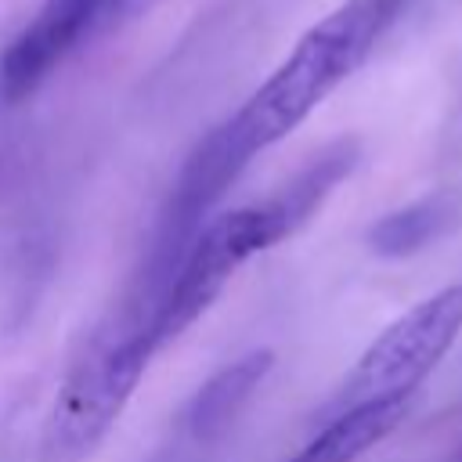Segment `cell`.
<instances>
[{"label": "cell", "instance_id": "10", "mask_svg": "<svg viewBox=\"0 0 462 462\" xmlns=\"http://www.w3.org/2000/svg\"><path fill=\"white\" fill-rule=\"evenodd\" d=\"M451 462H462V448H458V451H455V455H451Z\"/></svg>", "mask_w": 462, "mask_h": 462}, {"label": "cell", "instance_id": "6", "mask_svg": "<svg viewBox=\"0 0 462 462\" xmlns=\"http://www.w3.org/2000/svg\"><path fill=\"white\" fill-rule=\"evenodd\" d=\"M357 159H361V144L354 137L332 141L296 177H289L274 195H267L263 202H256L260 220H263L267 235H271V242L278 245L282 238L296 235L321 209V202L354 173Z\"/></svg>", "mask_w": 462, "mask_h": 462}, {"label": "cell", "instance_id": "5", "mask_svg": "<svg viewBox=\"0 0 462 462\" xmlns=\"http://www.w3.org/2000/svg\"><path fill=\"white\" fill-rule=\"evenodd\" d=\"M119 0H43L29 25L0 54V97L18 105L116 11Z\"/></svg>", "mask_w": 462, "mask_h": 462}, {"label": "cell", "instance_id": "1", "mask_svg": "<svg viewBox=\"0 0 462 462\" xmlns=\"http://www.w3.org/2000/svg\"><path fill=\"white\" fill-rule=\"evenodd\" d=\"M408 0H343L321 22H314L285 61L227 116L231 130L249 155L289 137L343 79H350L375 43L393 29Z\"/></svg>", "mask_w": 462, "mask_h": 462}, {"label": "cell", "instance_id": "2", "mask_svg": "<svg viewBox=\"0 0 462 462\" xmlns=\"http://www.w3.org/2000/svg\"><path fill=\"white\" fill-rule=\"evenodd\" d=\"M159 346L141 325H116L90 343L54 393L36 462H87L130 404Z\"/></svg>", "mask_w": 462, "mask_h": 462}, {"label": "cell", "instance_id": "8", "mask_svg": "<svg viewBox=\"0 0 462 462\" xmlns=\"http://www.w3.org/2000/svg\"><path fill=\"white\" fill-rule=\"evenodd\" d=\"M411 411V397H386L343 408L300 455L296 462H357L386 433H393Z\"/></svg>", "mask_w": 462, "mask_h": 462}, {"label": "cell", "instance_id": "9", "mask_svg": "<svg viewBox=\"0 0 462 462\" xmlns=\"http://www.w3.org/2000/svg\"><path fill=\"white\" fill-rule=\"evenodd\" d=\"M448 224H451V202L444 195H426V199H415V202L379 217L368 227V249L375 256L401 260V256L426 249L433 238H440Z\"/></svg>", "mask_w": 462, "mask_h": 462}, {"label": "cell", "instance_id": "4", "mask_svg": "<svg viewBox=\"0 0 462 462\" xmlns=\"http://www.w3.org/2000/svg\"><path fill=\"white\" fill-rule=\"evenodd\" d=\"M263 249H271V238L256 202L213 217L188 245L180 267L173 271L170 285L162 289L141 328L152 336L155 346H166L188 325H195L209 310V303L224 292L231 274Z\"/></svg>", "mask_w": 462, "mask_h": 462}, {"label": "cell", "instance_id": "3", "mask_svg": "<svg viewBox=\"0 0 462 462\" xmlns=\"http://www.w3.org/2000/svg\"><path fill=\"white\" fill-rule=\"evenodd\" d=\"M462 332V285H448L411 310H404L393 325H386L372 346L357 357L354 372L339 390V411L386 401V397H415L419 383L440 365V357L455 346Z\"/></svg>", "mask_w": 462, "mask_h": 462}, {"label": "cell", "instance_id": "7", "mask_svg": "<svg viewBox=\"0 0 462 462\" xmlns=\"http://www.w3.org/2000/svg\"><path fill=\"white\" fill-rule=\"evenodd\" d=\"M271 368H274V350L260 346V350H249V354L235 357L220 372H213L191 393V401H188V408L180 415L184 433L195 444L220 440L231 430V422L245 411V404L253 401V393L263 386V379H267Z\"/></svg>", "mask_w": 462, "mask_h": 462}]
</instances>
